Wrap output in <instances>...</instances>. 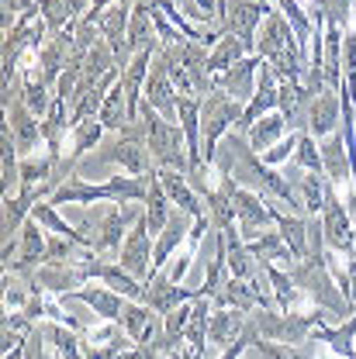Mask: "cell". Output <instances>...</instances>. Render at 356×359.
Returning <instances> with one entry per match:
<instances>
[{
  "mask_svg": "<svg viewBox=\"0 0 356 359\" xmlns=\"http://www.w3.org/2000/svg\"><path fill=\"white\" fill-rule=\"evenodd\" d=\"M263 269H267V280H270V287H273L277 308H280V311H291L294 301H298V283H294V276L284 273V269H277L273 263H263Z\"/></svg>",
  "mask_w": 356,
  "mask_h": 359,
  "instance_id": "33",
  "label": "cell"
},
{
  "mask_svg": "<svg viewBox=\"0 0 356 359\" xmlns=\"http://www.w3.org/2000/svg\"><path fill=\"white\" fill-rule=\"evenodd\" d=\"M260 66H263L260 55H246V59L235 62L228 73H222L215 83H218V90H225L228 97H235V100H253L256 80H260Z\"/></svg>",
  "mask_w": 356,
  "mask_h": 359,
  "instance_id": "15",
  "label": "cell"
},
{
  "mask_svg": "<svg viewBox=\"0 0 356 359\" xmlns=\"http://www.w3.org/2000/svg\"><path fill=\"white\" fill-rule=\"evenodd\" d=\"M7 128L14 135V145H18V156H21V159L39 156V149H42V142H45L42 118H35L21 100L11 104V111H7Z\"/></svg>",
  "mask_w": 356,
  "mask_h": 359,
  "instance_id": "12",
  "label": "cell"
},
{
  "mask_svg": "<svg viewBox=\"0 0 356 359\" xmlns=\"http://www.w3.org/2000/svg\"><path fill=\"white\" fill-rule=\"evenodd\" d=\"M322 231H325V245L339 256H356L353 249V215L350 208H343V197L336 190V183H329L325 194V208H322Z\"/></svg>",
  "mask_w": 356,
  "mask_h": 359,
  "instance_id": "7",
  "label": "cell"
},
{
  "mask_svg": "<svg viewBox=\"0 0 356 359\" xmlns=\"http://www.w3.org/2000/svg\"><path fill=\"white\" fill-rule=\"evenodd\" d=\"M298 138H301V132H291L287 138H284V142H277V145H273L270 152H263L260 159H263L267 166H277V163H287V159L294 156V149H298Z\"/></svg>",
  "mask_w": 356,
  "mask_h": 359,
  "instance_id": "38",
  "label": "cell"
},
{
  "mask_svg": "<svg viewBox=\"0 0 356 359\" xmlns=\"http://www.w3.org/2000/svg\"><path fill=\"white\" fill-rule=\"evenodd\" d=\"M104 159L107 163H118L128 177H145V173H152V166H149V142H145V128H142V121H128L121 135L111 142V149L104 152Z\"/></svg>",
  "mask_w": 356,
  "mask_h": 359,
  "instance_id": "6",
  "label": "cell"
},
{
  "mask_svg": "<svg viewBox=\"0 0 356 359\" xmlns=\"http://www.w3.org/2000/svg\"><path fill=\"white\" fill-rule=\"evenodd\" d=\"M294 190L305 204V215L318 218L322 208H325V194H329V177L325 173H305L301 180H294Z\"/></svg>",
  "mask_w": 356,
  "mask_h": 359,
  "instance_id": "28",
  "label": "cell"
},
{
  "mask_svg": "<svg viewBox=\"0 0 356 359\" xmlns=\"http://www.w3.org/2000/svg\"><path fill=\"white\" fill-rule=\"evenodd\" d=\"M111 4H118V0H93V7H90V11H93V14H100V11H107Z\"/></svg>",
  "mask_w": 356,
  "mask_h": 359,
  "instance_id": "39",
  "label": "cell"
},
{
  "mask_svg": "<svg viewBox=\"0 0 356 359\" xmlns=\"http://www.w3.org/2000/svg\"><path fill=\"white\" fill-rule=\"evenodd\" d=\"M39 11H42L48 32L59 35V32H70L87 14V0H39Z\"/></svg>",
  "mask_w": 356,
  "mask_h": 359,
  "instance_id": "24",
  "label": "cell"
},
{
  "mask_svg": "<svg viewBox=\"0 0 356 359\" xmlns=\"http://www.w3.org/2000/svg\"><path fill=\"white\" fill-rule=\"evenodd\" d=\"M312 7L336 28H350V18H353V0H312Z\"/></svg>",
  "mask_w": 356,
  "mask_h": 359,
  "instance_id": "36",
  "label": "cell"
},
{
  "mask_svg": "<svg viewBox=\"0 0 356 359\" xmlns=\"http://www.w3.org/2000/svg\"><path fill=\"white\" fill-rule=\"evenodd\" d=\"M211 301L208 297H197L194 301V314L187 321V332H183V342H187V353L194 359H208V321H211Z\"/></svg>",
  "mask_w": 356,
  "mask_h": 359,
  "instance_id": "23",
  "label": "cell"
},
{
  "mask_svg": "<svg viewBox=\"0 0 356 359\" xmlns=\"http://www.w3.org/2000/svg\"><path fill=\"white\" fill-rule=\"evenodd\" d=\"M25 97H21V104L35 114V118H45L48 114V107H52V100L55 97H48V87H45L42 80H35V76H28L25 80V90H21Z\"/></svg>",
  "mask_w": 356,
  "mask_h": 359,
  "instance_id": "35",
  "label": "cell"
},
{
  "mask_svg": "<svg viewBox=\"0 0 356 359\" xmlns=\"http://www.w3.org/2000/svg\"><path fill=\"white\" fill-rule=\"evenodd\" d=\"M273 14L267 0H225V32L235 35L246 48H256V28L263 25V18Z\"/></svg>",
  "mask_w": 356,
  "mask_h": 359,
  "instance_id": "8",
  "label": "cell"
},
{
  "mask_svg": "<svg viewBox=\"0 0 356 359\" xmlns=\"http://www.w3.org/2000/svg\"><path fill=\"white\" fill-rule=\"evenodd\" d=\"M246 311H235V308H215L211 321H208V349H228L242 339L246 332Z\"/></svg>",
  "mask_w": 356,
  "mask_h": 359,
  "instance_id": "17",
  "label": "cell"
},
{
  "mask_svg": "<svg viewBox=\"0 0 356 359\" xmlns=\"http://www.w3.org/2000/svg\"><path fill=\"white\" fill-rule=\"evenodd\" d=\"M246 245H249V252L256 256V263H280V259L298 263L294 252H291V245L284 242V235H263V231H260V235L249 238Z\"/></svg>",
  "mask_w": 356,
  "mask_h": 359,
  "instance_id": "30",
  "label": "cell"
},
{
  "mask_svg": "<svg viewBox=\"0 0 356 359\" xmlns=\"http://www.w3.org/2000/svg\"><path fill=\"white\" fill-rule=\"evenodd\" d=\"M235 215H239V228H242V238H256L260 228H267L270 222H277V211L267 204V197H260L256 190H246L235 183Z\"/></svg>",
  "mask_w": 356,
  "mask_h": 359,
  "instance_id": "11",
  "label": "cell"
},
{
  "mask_svg": "<svg viewBox=\"0 0 356 359\" xmlns=\"http://www.w3.org/2000/svg\"><path fill=\"white\" fill-rule=\"evenodd\" d=\"M100 125L107 128V132H121L128 121H132V111H128V93H125V83L118 80L114 87L107 90V97H104V107H100Z\"/></svg>",
  "mask_w": 356,
  "mask_h": 359,
  "instance_id": "25",
  "label": "cell"
},
{
  "mask_svg": "<svg viewBox=\"0 0 356 359\" xmlns=\"http://www.w3.org/2000/svg\"><path fill=\"white\" fill-rule=\"evenodd\" d=\"M242 114H246L242 100L228 97L225 90H211V93L201 100V125H204V163H211V159H215L222 135L228 132V128L235 132V125L242 121Z\"/></svg>",
  "mask_w": 356,
  "mask_h": 359,
  "instance_id": "4",
  "label": "cell"
},
{
  "mask_svg": "<svg viewBox=\"0 0 356 359\" xmlns=\"http://www.w3.org/2000/svg\"><path fill=\"white\" fill-rule=\"evenodd\" d=\"M339 118H343V97H339V90L325 87L312 100V111H308V135H315V138L336 135Z\"/></svg>",
  "mask_w": 356,
  "mask_h": 359,
  "instance_id": "14",
  "label": "cell"
},
{
  "mask_svg": "<svg viewBox=\"0 0 356 359\" xmlns=\"http://www.w3.org/2000/svg\"><path fill=\"white\" fill-rule=\"evenodd\" d=\"M118 263L132 273L135 280H149L152 276V231H149V222L145 215L135 222V228L125 235V245L118 252Z\"/></svg>",
  "mask_w": 356,
  "mask_h": 359,
  "instance_id": "10",
  "label": "cell"
},
{
  "mask_svg": "<svg viewBox=\"0 0 356 359\" xmlns=\"http://www.w3.org/2000/svg\"><path fill=\"white\" fill-rule=\"evenodd\" d=\"M138 121L145 128V142H149V156L156 163V170H177V173H190V156H187V138L183 128L166 121L159 111H152L145 100L138 107Z\"/></svg>",
  "mask_w": 356,
  "mask_h": 359,
  "instance_id": "1",
  "label": "cell"
},
{
  "mask_svg": "<svg viewBox=\"0 0 356 359\" xmlns=\"http://www.w3.org/2000/svg\"><path fill=\"white\" fill-rule=\"evenodd\" d=\"M145 211L135 204H121V208H100V211H87V231H90V249L97 256H111L121 252V235H128L125 228L128 222H138Z\"/></svg>",
  "mask_w": 356,
  "mask_h": 359,
  "instance_id": "3",
  "label": "cell"
},
{
  "mask_svg": "<svg viewBox=\"0 0 356 359\" xmlns=\"http://www.w3.org/2000/svg\"><path fill=\"white\" fill-rule=\"evenodd\" d=\"M177 100L180 93L173 87V80H170V66H166V52L163 48H156V59H152V69H149V80H145V104L152 107V111H159L166 121H177Z\"/></svg>",
  "mask_w": 356,
  "mask_h": 359,
  "instance_id": "9",
  "label": "cell"
},
{
  "mask_svg": "<svg viewBox=\"0 0 356 359\" xmlns=\"http://www.w3.org/2000/svg\"><path fill=\"white\" fill-rule=\"evenodd\" d=\"M242 359H253V356H242Z\"/></svg>",
  "mask_w": 356,
  "mask_h": 359,
  "instance_id": "41",
  "label": "cell"
},
{
  "mask_svg": "<svg viewBox=\"0 0 356 359\" xmlns=\"http://www.w3.org/2000/svg\"><path fill=\"white\" fill-rule=\"evenodd\" d=\"M277 228H280L284 242L291 245L294 259H305L308 256V222H301L298 215H280L277 211Z\"/></svg>",
  "mask_w": 356,
  "mask_h": 359,
  "instance_id": "31",
  "label": "cell"
},
{
  "mask_svg": "<svg viewBox=\"0 0 356 359\" xmlns=\"http://www.w3.org/2000/svg\"><path fill=\"white\" fill-rule=\"evenodd\" d=\"M353 14H356V0H353Z\"/></svg>",
  "mask_w": 356,
  "mask_h": 359,
  "instance_id": "40",
  "label": "cell"
},
{
  "mask_svg": "<svg viewBox=\"0 0 356 359\" xmlns=\"http://www.w3.org/2000/svg\"><path fill=\"white\" fill-rule=\"evenodd\" d=\"M156 177H159V183H163V190H166V197L177 204L183 215H190L194 222L197 218H204V211H201V194L190 187V180H187V173H177V170H156Z\"/></svg>",
  "mask_w": 356,
  "mask_h": 359,
  "instance_id": "19",
  "label": "cell"
},
{
  "mask_svg": "<svg viewBox=\"0 0 356 359\" xmlns=\"http://www.w3.org/2000/svg\"><path fill=\"white\" fill-rule=\"evenodd\" d=\"M166 190H163V183L159 177H152V187H149V197H145V222H149V231L152 235H159L166 222H170V208H166Z\"/></svg>",
  "mask_w": 356,
  "mask_h": 359,
  "instance_id": "32",
  "label": "cell"
},
{
  "mask_svg": "<svg viewBox=\"0 0 356 359\" xmlns=\"http://www.w3.org/2000/svg\"><path fill=\"white\" fill-rule=\"evenodd\" d=\"M45 332V342H52V349H55V356L59 359H84L87 356V346H84V339L77 335V328H62L59 321L55 325H39Z\"/></svg>",
  "mask_w": 356,
  "mask_h": 359,
  "instance_id": "27",
  "label": "cell"
},
{
  "mask_svg": "<svg viewBox=\"0 0 356 359\" xmlns=\"http://www.w3.org/2000/svg\"><path fill=\"white\" fill-rule=\"evenodd\" d=\"M246 55H249L246 42H239L235 35H228V32H225L222 42H218L215 48H211V52H208V73H211V76L218 80L222 73H228V69H232L235 62H242Z\"/></svg>",
  "mask_w": 356,
  "mask_h": 359,
  "instance_id": "26",
  "label": "cell"
},
{
  "mask_svg": "<svg viewBox=\"0 0 356 359\" xmlns=\"http://www.w3.org/2000/svg\"><path fill=\"white\" fill-rule=\"evenodd\" d=\"M145 290H149V308H152L156 314H170L173 308H180L183 301L201 297V290H183V287H177L163 269L152 273V276L145 280Z\"/></svg>",
  "mask_w": 356,
  "mask_h": 359,
  "instance_id": "16",
  "label": "cell"
},
{
  "mask_svg": "<svg viewBox=\"0 0 356 359\" xmlns=\"http://www.w3.org/2000/svg\"><path fill=\"white\" fill-rule=\"evenodd\" d=\"M70 132H73V145H70V159H80V156H84L87 149H93V145L100 142V135L107 132V128L100 125V118H87V121L73 125Z\"/></svg>",
  "mask_w": 356,
  "mask_h": 359,
  "instance_id": "34",
  "label": "cell"
},
{
  "mask_svg": "<svg viewBox=\"0 0 356 359\" xmlns=\"http://www.w3.org/2000/svg\"><path fill=\"white\" fill-rule=\"evenodd\" d=\"M318 138L308 132H301V138H298V149H294V163L305 170V173H325L322 170V149L315 145Z\"/></svg>",
  "mask_w": 356,
  "mask_h": 359,
  "instance_id": "37",
  "label": "cell"
},
{
  "mask_svg": "<svg viewBox=\"0 0 356 359\" xmlns=\"http://www.w3.org/2000/svg\"><path fill=\"white\" fill-rule=\"evenodd\" d=\"M318 149H322V170H325L329 183H350V180L356 177L353 159H350L346 142H343V132L322 138V145H318Z\"/></svg>",
  "mask_w": 356,
  "mask_h": 359,
  "instance_id": "18",
  "label": "cell"
},
{
  "mask_svg": "<svg viewBox=\"0 0 356 359\" xmlns=\"http://www.w3.org/2000/svg\"><path fill=\"white\" fill-rule=\"evenodd\" d=\"M249 325L256 328L260 339H267V342H284V346H305L315 332L312 314H291V311L273 314V311H267V308H260V311L253 314Z\"/></svg>",
  "mask_w": 356,
  "mask_h": 359,
  "instance_id": "5",
  "label": "cell"
},
{
  "mask_svg": "<svg viewBox=\"0 0 356 359\" xmlns=\"http://www.w3.org/2000/svg\"><path fill=\"white\" fill-rule=\"evenodd\" d=\"M73 301L87 304L90 311L104 321H121V311H125V297L114 294L111 287H84V290H70Z\"/></svg>",
  "mask_w": 356,
  "mask_h": 359,
  "instance_id": "21",
  "label": "cell"
},
{
  "mask_svg": "<svg viewBox=\"0 0 356 359\" xmlns=\"http://www.w3.org/2000/svg\"><path fill=\"white\" fill-rule=\"evenodd\" d=\"M284 128H287V121H284V114L280 111H270V114H263L253 128H249V145H253V152H270L273 145H277V138L284 135Z\"/></svg>",
  "mask_w": 356,
  "mask_h": 359,
  "instance_id": "29",
  "label": "cell"
},
{
  "mask_svg": "<svg viewBox=\"0 0 356 359\" xmlns=\"http://www.w3.org/2000/svg\"><path fill=\"white\" fill-rule=\"evenodd\" d=\"M190 215H170V222H166V228L159 231V242H156V249H152V273H159V269L170 263V252L177 249L183 238H190Z\"/></svg>",
  "mask_w": 356,
  "mask_h": 359,
  "instance_id": "22",
  "label": "cell"
},
{
  "mask_svg": "<svg viewBox=\"0 0 356 359\" xmlns=\"http://www.w3.org/2000/svg\"><path fill=\"white\" fill-rule=\"evenodd\" d=\"M156 35V18H152V4L149 0H135L132 21H128V55L145 52V48H159Z\"/></svg>",
  "mask_w": 356,
  "mask_h": 359,
  "instance_id": "20",
  "label": "cell"
},
{
  "mask_svg": "<svg viewBox=\"0 0 356 359\" xmlns=\"http://www.w3.org/2000/svg\"><path fill=\"white\" fill-rule=\"evenodd\" d=\"M287 273L294 276L298 290H305V294L315 301V308H325V311H332L336 318H350V314H353L350 297L339 290V283H336V280H332V273H329V259H325V263L298 259Z\"/></svg>",
  "mask_w": 356,
  "mask_h": 359,
  "instance_id": "2",
  "label": "cell"
},
{
  "mask_svg": "<svg viewBox=\"0 0 356 359\" xmlns=\"http://www.w3.org/2000/svg\"><path fill=\"white\" fill-rule=\"evenodd\" d=\"M45 249H48V238L42 235V224L35 222V218H28L25 228H21V252H18V259H14L11 273L32 280L35 269L45 263Z\"/></svg>",
  "mask_w": 356,
  "mask_h": 359,
  "instance_id": "13",
  "label": "cell"
}]
</instances>
